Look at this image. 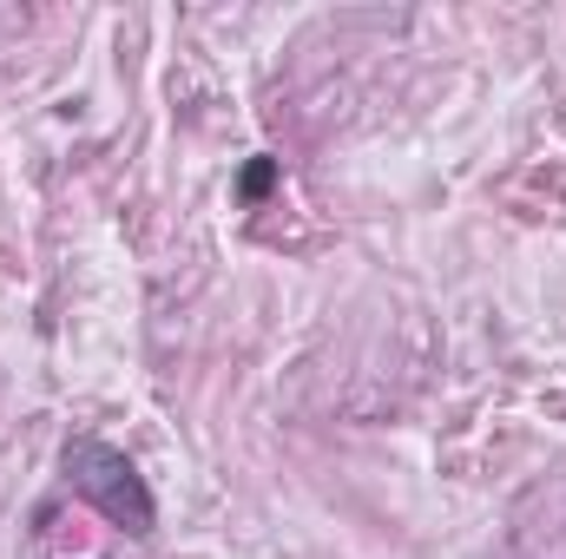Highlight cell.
<instances>
[{
  "label": "cell",
  "instance_id": "obj_1",
  "mask_svg": "<svg viewBox=\"0 0 566 559\" xmlns=\"http://www.w3.org/2000/svg\"><path fill=\"white\" fill-rule=\"evenodd\" d=\"M60 474H66V487H73L106 527H119V534H133V540H151V534H158V500H151L139 461H133L126 447H113V441H99V434H73V441L60 447Z\"/></svg>",
  "mask_w": 566,
  "mask_h": 559
},
{
  "label": "cell",
  "instance_id": "obj_2",
  "mask_svg": "<svg viewBox=\"0 0 566 559\" xmlns=\"http://www.w3.org/2000/svg\"><path fill=\"white\" fill-rule=\"evenodd\" d=\"M277 178H283V158H271V151H258L244 171H238V198L244 204H264L271 191H277Z\"/></svg>",
  "mask_w": 566,
  "mask_h": 559
}]
</instances>
